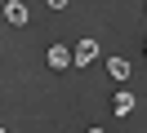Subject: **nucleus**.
<instances>
[{"label":"nucleus","instance_id":"1","mask_svg":"<svg viewBox=\"0 0 147 133\" xmlns=\"http://www.w3.org/2000/svg\"><path fill=\"white\" fill-rule=\"evenodd\" d=\"M71 62H76V53L67 49V44H54V49H49V67H54V71H67Z\"/></svg>","mask_w":147,"mask_h":133},{"label":"nucleus","instance_id":"2","mask_svg":"<svg viewBox=\"0 0 147 133\" xmlns=\"http://www.w3.org/2000/svg\"><path fill=\"white\" fill-rule=\"evenodd\" d=\"M27 5H22V0H5V22H13V27H22V22H27Z\"/></svg>","mask_w":147,"mask_h":133},{"label":"nucleus","instance_id":"3","mask_svg":"<svg viewBox=\"0 0 147 133\" xmlns=\"http://www.w3.org/2000/svg\"><path fill=\"white\" fill-rule=\"evenodd\" d=\"M71 53H76V67H85V62H94V58H98V40H80Z\"/></svg>","mask_w":147,"mask_h":133},{"label":"nucleus","instance_id":"4","mask_svg":"<svg viewBox=\"0 0 147 133\" xmlns=\"http://www.w3.org/2000/svg\"><path fill=\"white\" fill-rule=\"evenodd\" d=\"M134 102H138V98L129 93V89H120V93L111 98V111H116V115H129V111H134Z\"/></svg>","mask_w":147,"mask_h":133},{"label":"nucleus","instance_id":"5","mask_svg":"<svg viewBox=\"0 0 147 133\" xmlns=\"http://www.w3.org/2000/svg\"><path fill=\"white\" fill-rule=\"evenodd\" d=\"M107 76L111 80H129V62L125 58H107Z\"/></svg>","mask_w":147,"mask_h":133},{"label":"nucleus","instance_id":"6","mask_svg":"<svg viewBox=\"0 0 147 133\" xmlns=\"http://www.w3.org/2000/svg\"><path fill=\"white\" fill-rule=\"evenodd\" d=\"M45 5H49V9H67V0H45Z\"/></svg>","mask_w":147,"mask_h":133},{"label":"nucleus","instance_id":"7","mask_svg":"<svg viewBox=\"0 0 147 133\" xmlns=\"http://www.w3.org/2000/svg\"><path fill=\"white\" fill-rule=\"evenodd\" d=\"M89 133H102V129H89Z\"/></svg>","mask_w":147,"mask_h":133}]
</instances>
